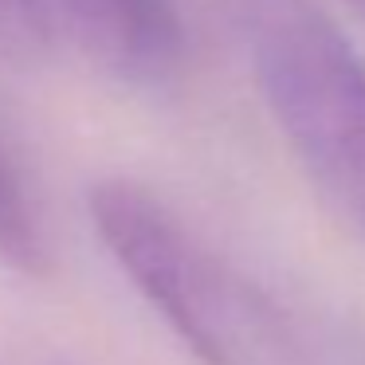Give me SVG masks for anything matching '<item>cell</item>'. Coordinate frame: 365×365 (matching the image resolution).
Masks as SVG:
<instances>
[{
	"mask_svg": "<svg viewBox=\"0 0 365 365\" xmlns=\"http://www.w3.org/2000/svg\"><path fill=\"white\" fill-rule=\"evenodd\" d=\"M87 212L118 271L200 365H322L291 314L134 181L91 185Z\"/></svg>",
	"mask_w": 365,
	"mask_h": 365,
	"instance_id": "cell-1",
	"label": "cell"
},
{
	"mask_svg": "<svg viewBox=\"0 0 365 365\" xmlns=\"http://www.w3.org/2000/svg\"><path fill=\"white\" fill-rule=\"evenodd\" d=\"M291 158L365 244V56L314 0H224Z\"/></svg>",
	"mask_w": 365,
	"mask_h": 365,
	"instance_id": "cell-2",
	"label": "cell"
},
{
	"mask_svg": "<svg viewBox=\"0 0 365 365\" xmlns=\"http://www.w3.org/2000/svg\"><path fill=\"white\" fill-rule=\"evenodd\" d=\"M48 24L122 79H161L173 71L181 36L169 0H40Z\"/></svg>",
	"mask_w": 365,
	"mask_h": 365,
	"instance_id": "cell-3",
	"label": "cell"
},
{
	"mask_svg": "<svg viewBox=\"0 0 365 365\" xmlns=\"http://www.w3.org/2000/svg\"><path fill=\"white\" fill-rule=\"evenodd\" d=\"M0 259L12 271H24V275H40L48 267L43 228L36 220L32 197H28L20 169L9 158L4 142H0Z\"/></svg>",
	"mask_w": 365,
	"mask_h": 365,
	"instance_id": "cell-4",
	"label": "cell"
},
{
	"mask_svg": "<svg viewBox=\"0 0 365 365\" xmlns=\"http://www.w3.org/2000/svg\"><path fill=\"white\" fill-rule=\"evenodd\" d=\"M51 24L40 0H0V43L4 48H40Z\"/></svg>",
	"mask_w": 365,
	"mask_h": 365,
	"instance_id": "cell-5",
	"label": "cell"
}]
</instances>
